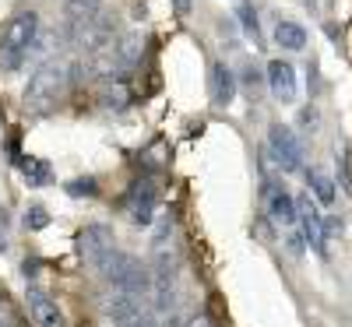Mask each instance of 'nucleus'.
<instances>
[{"label":"nucleus","mask_w":352,"mask_h":327,"mask_svg":"<svg viewBox=\"0 0 352 327\" xmlns=\"http://www.w3.org/2000/svg\"><path fill=\"white\" fill-rule=\"evenodd\" d=\"M28 310H32V320L39 327H67L60 306H56L50 295H43V289H36V285L28 289Z\"/></svg>","instance_id":"obj_10"},{"label":"nucleus","mask_w":352,"mask_h":327,"mask_svg":"<svg viewBox=\"0 0 352 327\" xmlns=\"http://www.w3.org/2000/svg\"><path fill=\"white\" fill-rule=\"evenodd\" d=\"M187 327H212V320L208 317H194V320H187Z\"/></svg>","instance_id":"obj_28"},{"label":"nucleus","mask_w":352,"mask_h":327,"mask_svg":"<svg viewBox=\"0 0 352 327\" xmlns=\"http://www.w3.org/2000/svg\"><path fill=\"white\" fill-rule=\"evenodd\" d=\"M102 306H106V317H109L116 327H127L131 320H138V317L144 313L141 295H131V292H124V289H106Z\"/></svg>","instance_id":"obj_7"},{"label":"nucleus","mask_w":352,"mask_h":327,"mask_svg":"<svg viewBox=\"0 0 352 327\" xmlns=\"http://www.w3.org/2000/svg\"><path fill=\"white\" fill-rule=\"evenodd\" d=\"M25 225H28V229H46V225H50L46 207H43V204H32V207H28V212H25Z\"/></svg>","instance_id":"obj_19"},{"label":"nucleus","mask_w":352,"mask_h":327,"mask_svg":"<svg viewBox=\"0 0 352 327\" xmlns=\"http://www.w3.org/2000/svg\"><path fill=\"white\" fill-rule=\"evenodd\" d=\"M236 18H240V25H243V36H247L254 46H261L264 39H261V28H257V14H254V8L247 4V0H243V4H236Z\"/></svg>","instance_id":"obj_17"},{"label":"nucleus","mask_w":352,"mask_h":327,"mask_svg":"<svg viewBox=\"0 0 352 327\" xmlns=\"http://www.w3.org/2000/svg\"><path fill=\"white\" fill-rule=\"evenodd\" d=\"M109 88H113V92H102V102H106V106H124V102H127L124 88H120V84H109Z\"/></svg>","instance_id":"obj_22"},{"label":"nucleus","mask_w":352,"mask_h":327,"mask_svg":"<svg viewBox=\"0 0 352 327\" xmlns=\"http://www.w3.org/2000/svg\"><path fill=\"white\" fill-rule=\"evenodd\" d=\"M64 88H67V60L50 56V60H43L39 71L28 78V88H25L21 102H25V109H32V113H46Z\"/></svg>","instance_id":"obj_2"},{"label":"nucleus","mask_w":352,"mask_h":327,"mask_svg":"<svg viewBox=\"0 0 352 327\" xmlns=\"http://www.w3.org/2000/svg\"><path fill=\"white\" fill-rule=\"evenodd\" d=\"M96 14H102V0H67V25L71 28L92 21Z\"/></svg>","instance_id":"obj_15"},{"label":"nucleus","mask_w":352,"mask_h":327,"mask_svg":"<svg viewBox=\"0 0 352 327\" xmlns=\"http://www.w3.org/2000/svg\"><path fill=\"white\" fill-rule=\"evenodd\" d=\"M275 43L282 49H303L307 46V32L300 21H289V18H278L275 21Z\"/></svg>","instance_id":"obj_14"},{"label":"nucleus","mask_w":352,"mask_h":327,"mask_svg":"<svg viewBox=\"0 0 352 327\" xmlns=\"http://www.w3.org/2000/svg\"><path fill=\"white\" fill-rule=\"evenodd\" d=\"M268 148H272V155H275L282 172H300L303 169V144L296 141V134L289 127L272 124L268 127Z\"/></svg>","instance_id":"obj_3"},{"label":"nucleus","mask_w":352,"mask_h":327,"mask_svg":"<svg viewBox=\"0 0 352 327\" xmlns=\"http://www.w3.org/2000/svg\"><path fill=\"white\" fill-rule=\"evenodd\" d=\"M8 250V236H4V225H0V253Z\"/></svg>","instance_id":"obj_30"},{"label":"nucleus","mask_w":352,"mask_h":327,"mask_svg":"<svg viewBox=\"0 0 352 327\" xmlns=\"http://www.w3.org/2000/svg\"><path fill=\"white\" fill-rule=\"evenodd\" d=\"M296 207H300V232H303V240L320 253V257H328V240H324V218L317 215V204L310 201V194H300L296 197Z\"/></svg>","instance_id":"obj_6"},{"label":"nucleus","mask_w":352,"mask_h":327,"mask_svg":"<svg viewBox=\"0 0 352 327\" xmlns=\"http://www.w3.org/2000/svg\"><path fill=\"white\" fill-rule=\"evenodd\" d=\"M300 127H303V131H317V127H320V113H317L314 106H303V109H300Z\"/></svg>","instance_id":"obj_21"},{"label":"nucleus","mask_w":352,"mask_h":327,"mask_svg":"<svg viewBox=\"0 0 352 327\" xmlns=\"http://www.w3.org/2000/svg\"><path fill=\"white\" fill-rule=\"evenodd\" d=\"M208 84H212V102H215V106H229L232 99H236V78H232V71H229L222 60L212 64Z\"/></svg>","instance_id":"obj_12"},{"label":"nucleus","mask_w":352,"mask_h":327,"mask_svg":"<svg viewBox=\"0 0 352 327\" xmlns=\"http://www.w3.org/2000/svg\"><path fill=\"white\" fill-rule=\"evenodd\" d=\"M155 204H159V190H155V183H152V180L138 183L134 194H131V218H134V225H148L152 215H155Z\"/></svg>","instance_id":"obj_11"},{"label":"nucleus","mask_w":352,"mask_h":327,"mask_svg":"<svg viewBox=\"0 0 352 327\" xmlns=\"http://www.w3.org/2000/svg\"><path fill=\"white\" fill-rule=\"evenodd\" d=\"M78 250H81V260L92 267V271H99L102 260H106L116 247H113V236H109L106 225H85L81 236H78Z\"/></svg>","instance_id":"obj_4"},{"label":"nucleus","mask_w":352,"mask_h":327,"mask_svg":"<svg viewBox=\"0 0 352 327\" xmlns=\"http://www.w3.org/2000/svg\"><path fill=\"white\" fill-rule=\"evenodd\" d=\"M243 81H247V88H250V95H257L261 78H257V71H254V67H247V71H243Z\"/></svg>","instance_id":"obj_24"},{"label":"nucleus","mask_w":352,"mask_h":327,"mask_svg":"<svg viewBox=\"0 0 352 327\" xmlns=\"http://www.w3.org/2000/svg\"><path fill=\"white\" fill-rule=\"evenodd\" d=\"M21 169H25V180L32 183V187H43L50 176H46V162H36V159H25L21 162Z\"/></svg>","instance_id":"obj_18"},{"label":"nucleus","mask_w":352,"mask_h":327,"mask_svg":"<svg viewBox=\"0 0 352 327\" xmlns=\"http://www.w3.org/2000/svg\"><path fill=\"white\" fill-rule=\"evenodd\" d=\"M21 271H25V278H28V275H36V271H39V264H36V260H25Z\"/></svg>","instance_id":"obj_29"},{"label":"nucleus","mask_w":352,"mask_h":327,"mask_svg":"<svg viewBox=\"0 0 352 327\" xmlns=\"http://www.w3.org/2000/svg\"><path fill=\"white\" fill-rule=\"evenodd\" d=\"M162 327H187V320H180V317H176V313H169Z\"/></svg>","instance_id":"obj_27"},{"label":"nucleus","mask_w":352,"mask_h":327,"mask_svg":"<svg viewBox=\"0 0 352 327\" xmlns=\"http://www.w3.org/2000/svg\"><path fill=\"white\" fill-rule=\"evenodd\" d=\"M127 327H159V324H155V317H152V313H141V317H138V320H131Z\"/></svg>","instance_id":"obj_26"},{"label":"nucleus","mask_w":352,"mask_h":327,"mask_svg":"<svg viewBox=\"0 0 352 327\" xmlns=\"http://www.w3.org/2000/svg\"><path fill=\"white\" fill-rule=\"evenodd\" d=\"M268 88L278 102H292L296 99V71L289 60H272L268 64Z\"/></svg>","instance_id":"obj_9"},{"label":"nucleus","mask_w":352,"mask_h":327,"mask_svg":"<svg viewBox=\"0 0 352 327\" xmlns=\"http://www.w3.org/2000/svg\"><path fill=\"white\" fill-rule=\"evenodd\" d=\"M71 43L88 49V53H99V49L113 46V18L109 14H96L92 21L71 28Z\"/></svg>","instance_id":"obj_5"},{"label":"nucleus","mask_w":352,"mask_h":327,"mask_svg":"<svg viewBox=\"0 0 352 327\" xmlns=\"http://www.w3.org/2000/svg\"><path fill=\"white\" fill-rule=\"evenodd\" d=\"M307 183H310V190L317 194V201H320V204H331V201H335V183L328 180V172H320V169H307Z\"/></svg>","instance_id":"obj_16"},{"label":"nucleus","mask_w":352,"mask_h":327,"mask_svg":"<svg viewBox=\"0 0 352 327\" xmlns=\"http://www.w3.org/2000/svg\"><path fill=\"white\" fill-rule=\"evenodd\" d=\"M71 194H96V183L92 180H85V183L78 180V183H71Z\"/></svg>","instance_id":"obj_25"},{"label":"nucleus","mask_w":352,"mask_h":327,"mask_svg":"<svg viewBox=\"0 0 352 327\" xmlns=\"http://www.w3.org/2000/svg\"><path fill=\"white\" fill-rule=\"evenodd\" d=\"M176 8H180V11H190V0H176Z\"/></svg>","instance_id":"obj_31"},{"label":"nucleus","mask_w":352,"mask_h":327,"mask_svg":"<svg viewBox=\"0 0 352 327\" xmlns=\"http://www.w3.org/2000/svg\"><path fill=\"white\" fill-rule=\"evenodd\" d=\"M342 232V218H324V240H335Z\"/></svg>","instance_id":"obj_23"},{"label":"nucleus","mask_w":352,"mask_h":327,"mask_svg":"<svg viewBox=\"0 0 352 327\" xmlns=\"http://www.w3.org/2000/svg\"><path fill=\"white\" fill-rule=\"evenodd\" d=\"M36 39H39V14L36 11H21V14L8 18L0 25V67L14 71L28 56V49L36 46Z\"/></svg>","instance_id":"obj_1"},{"label":"nucleus","mask_w":352,"mask_h":327,"mask_svg":"<svg viewBox=\"0 0 352 327\" xmlns=\"http://www.w3.org/2000/svg\"><path fill=\"white\" fill-rule=\"evenodd\" d=\"M303 243H307V240H303L300 229H285V250H289V257L300 260V257H303Z\"/></svg>","instance_id":"obj_20"},{"label":"nucleus","mask_w":352,"mask_h":327,"mask_svg":"<svg viewBox=\"0 0 352 327\" xmlns=\"http://www.w3.org/2000/svg\"><path fill=\"white\" fill-rule=\"evenodd\" d=\"M113 49H116V60H120V67H124V71H131V67H138V64H141L144 36H141V32H124L120 39L113 43Z\"/></svg>","instance_id":"obj_13"},{"label":"nucleus","mask_w":352,"mask_h":327,"mask_svg":"<svg viewBox=\"0 0 352 327\" xmlns=\"http://www.w3.org/2000/svg\"><path fill=\"white\" fill-rule=\"evenodd\" d=\"M264 197H268V218L282 229H296L300 222V207H296V197H292L282 183L278 187H268L264 190Z\"/></svg>","instance_id":"obj_8"}]
</instances>
